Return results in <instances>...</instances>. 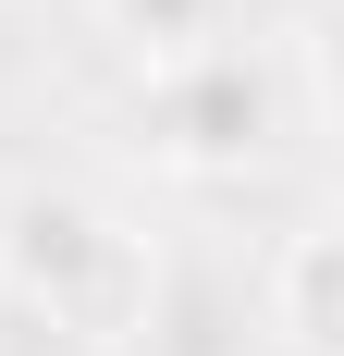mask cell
Returning a JSON list of instances; mask_svg holds the SVG:
<instances>
[{
  "label": "cell",
  "instance_id": "6da1fadb",
  "mask_svg": "<svg viewBox=\"0 0 344 356\" xmlns=\"http://www.w3.org/2000/svg\"><path fill=\"white\" fill-rule=\"evenodd\" d=\"M0 246H13L25 307H49V320L86 332V344L123 332V307H136V246H123L99 209H0Z\"/></svg>",
  "mask_w": 344,
  "mask_h": 356
},
{
  "label": "cell",
  "instance_id": "7a4b0ae2",
  "mask_svg": "<svg viewBox=\"0 0 344 356\" xmlns=\"http://www.w3.org/2000/svg\"><path fill=\"white\" fill-rule=\"evenodd\" d=\"M295 344L332 356V246H320V234L295 246Z\"/></svg>",
  "mask_w": 344,
  "mask_h": 356
}]
</instances>
